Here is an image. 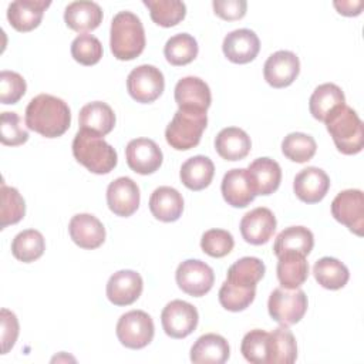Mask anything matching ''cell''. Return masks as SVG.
<instances>
[{
    "mask_svg": "<svg viewBox=\"0 0 364 364\" xmlns=\"http://www.w3.org/2000/svg\"><path fill=\"white\" fill-rule=\"evenodd\" d=\"M71 124V111L67 102L50 94H38L26 108V125L28 129L46 136H61Z\"/></svg>",
    "mask_w": 364,
    "mask_h": 364,
    "instance_id": "6da1fadb",
    "label": "cell"
},
{
    "mask_svg": "<svg viewBox=\"0 0 364 364\" xmlns=\"http://www.w3.org/2000/svg\"><path fill=\"white\" fill-rule=\"evenodd\" d=\"M109 47L117 60L129 61L141 55L145 48V30L136 14L119 11L109 28Z\"/></svg>",
    "mask_w": 364,
    "mask_h": 364,
    "instance_id": "7a4b0ae2",
    "label": "cell"
},
{
    "mask_svg": "<svg viewBox=\"0 0 364 364\" xmlns=\"http://www.w3.org/2000/svg\"><path fill=\"white\" fill-rule=\"evenodd\" d=\"M336 148L344 155H355L364 146V125L357 112L341 105L336 108L324 121Z\"/></svg>",
    "mask_w": 364,
    "mask_h": 364,
    "instance_id": "3957f363",
    "label": "cell"
},
{
    "mask_svg": "<svg viewBox=\"0 0 364 364\" xmlns=\"http://www.w3.org/2000/svg\"><path fill=\"white\" fill-rule=\"evenodd\" d=\"M73 155L77 162L97 175L109 173L118 162L117 151L102 136L82 129L74 136Z\"/></svg>",
    "mask_w": 364,
    "mask_h": 364,
    "instance_id": "277c9868",
    "label": "cell"
},
{
    "mask_svg": "<svg viewBox=\"0 0 364 364\" xmlns=\"http://www.w3.org/2000/svg\"><path fill=\"white\" fill-rule=\"evenodd\" d=\"M206 124V112L178 108L165 129V139L173 149L188 151L200 142Z\"/></svg>",
    "mask_w": 364,
    "mask_h": 364,
    "instance_id": "5b68a950",
    "label": "cell"
},
{
    "mask_svg": "<svg viewBox=\"0 0 364 364\" xmlns=\"http://www.w3.org/2000/svg\"><path fill=\"white\" fill-rule=\"evenodd\" d=\"M270 317L280 326L299 323L307 311V296L301 289H274L267 301Z\"/></svg>",
    "mask_w": 364,
    "mask_h": 364,
    "instance_id": "8992f818",
    "label": "cell"
},
{
    "mask_svg": "<svg viewBox=\"0 0 364 364\" xmlns=\"http://www.w3.org/2000/svg\"><path fill=\"white\" fill-rule=\"evenodd\" d=\"M155 334L154 320L144 310H131L117 323V337L122 346L132 350L146 347Z\"/></svg>",
    "mask_w": 364,
    "mask_h": 364,
    "instance_id": "52a82bcc",
    "label": "cell"
},
{
    "mask_svg": "<svg viewBox=\"0 0 364 364\" xmlns=\"http://www.w3.org/2000/svg\"><path fill=\"white\" fill-rule=\"evenodd\" d=\"M165 88V78L159 68L151 64L135 67L127 77L128 94L141 104L154 102Z\"/></svg>",
    "mask_w": 364,
    "mask_h": 364,
    "instance_id": "ba28073f",
    "label": "cell"
},
{
    "mask_svg": "<svg viewBox=\"0 0 364 364\" xmlns=\"http://www.w3.org/2000/svg\"><path fill=\"white\" fill-rule=\"evenodd\" d=\"M176 284L192 297L205 296L215 283V273L209 264L198 259L182 262L175 273Z\"/></svg>",
    "mask_w": 364,
    "mask_h": 364,
    "instance_id": "9c48e42d",
    "label": "cell"
},
{
    "mask_svg": "<svg viewBox=\"0 0 364 364\" xmlns=\"http://www.w3.org/2000/svg\"><path fill=\"white\" fill-rule=\"evenodd\" d=\"M333 218L346 225L357 236L364 229V195L360 189L341 191L331 202Z\"/></svg>",
    "mask_w": 364,
    "mask_h": 364,
    "instance_id": "30bf717a",
    "label": "cell"
},
{
    "mask_svg": "<svg viewBox=\"0 0 364 364\" xmlns=\"http://www.w3.org/2000/svg\"><path fill=\"white\" fill-rule=\"evenodd\" d=\"M199 314L195 306L183 300L169 301L162 313L161 323L164 331L172 338H185L196 328Z\"/></svg>",
    "mask_w": 364,
    "mask_h": 364,
    "instance_id": "8fae6325",
    "label": "cell"
},
{
    "mask_svg": "<svg viewBox=\"0 0 364 364\" xmlns=\"http://www.w3.org/2000/svg\"><path fill=\"white\" fill-rule=\"evenodd\" d=\"M128 166L139 175H151L162 165V151L149 138L131 139L125 148Z\"/></svg>",
    "mask_w": 364,
    "mask_h": 364,
    "instance_id": "7c38bea8",
    "label": "cell"
},
{
    "mask_svg": "<svg viewBox=\"0 0 364 364\" xmlns=\"http://www.w3.org/2000/svg\"><path fill=\"white\" fill-rule=\"evenodd\" d=\"M300 73L299 57L287 50H279L269 55L263 65V75L273 88H284L293 84Z\"/></svg>",
    "mask_w": 364,
    "mask_h": 364,
    "instance_id": "4fadbf2b",
    "label": "cell"
},
{
    "mask_svg": "<svg viewBox=\"0 0 364 364\" xmlns=\"http://www.w3.org/2000/svg\"><path fill=\"white\" fill-rule=\"evenodd\" d=\"M139 188L128 176L112 181L107 188V205L109 210L122 218H128L136 212L139 206Z\"/></svg>",
    "mask_w": 364,
    "mask_h": 364,
    "instance_id": "5bb4252c",
    "label": "cell"
},
{
    "mask_svg": "<svg viewBox=\"0 0 364 364\" xmlns=\"http://www.w3.org/2000/svg\"><path fill=\"white\" fill-rule=\"evenodd\" d=\"M175 102L179 109L206 112L212 102L209 85L199 77H183L175 85Z\"/></svg>",
    "mask_w": 364,
    "mask_h": 364,
    "instance_id": "9a60e30c",
    "label": "cell"
},
{
    "mask_svg": "<svg viewBox=\"0 0 364 364\" xmlns=\"http://www.w3.org/2000/svg\"><path fill=\"white\" fill-rule=\"evenodd\" d=\"M276 216L269 208L259 206L247 212L240 220L242 237L250 245H264L276 230Z\"/></svg>",
    "mask_w": 364,
    "mask_h": 364,
    "instance_id": "2e32d148",
    "label": "cell"
},
{
    "mask_svg": "<svg viewBox=\"0 0 364 364\" xmlns=\"http://www.w3.org/2000/svg\"><path fill=\"white\" fill-rule=\"evenodd\" d=\"M246 176L255 195L267 196L279 189L282 182V169L274 159L262 156L247 166Z\"/></svg>",
    "mask_w": 364,
    "mask_h": 364,
    "instance_id": "e0dca14e",
    "label": "cell"
},
{
    "mask_svg": "<svg viewBox=\"0 0 364 364\" xmlns=\"http://www.w3.org/2000/svg\"><path fill=\"white\" fill-rule=\"evenodd\" d=\"M144 282L135 270H118L107 283V297L115 306H129L142 293Z\"/></svg>",
    "mask_w": 364,
    "mask_h": 364,
    "instance_id": "ac0fdd59",
    "label": "cell"
},
{
    "mask_svg": "<svg viewBox=\"0 0 364 364\" xmlns=\"http://www.w3.org/2000/svg\"><path fill=\"white\" fill-rule=\"evenodd\" d=\"M222 50L229 61L235 64H247L259 54L260 41L253 30L239 28L230 31L223 38Z\"/></svg>",
    "mask_w": 364,
    "mask_h": 364,
    "instance_id": "d6986e66",
    "label": "cell"
},
{
    "mask_svg": "<svg viewBox=\"0 0 364 364\" xmlns=\"http://www.w3.org/2000/svg\"><path fill=\"white\" fill-rule=\"evenodd\" d=\"M330 178L328 175L317 168L307 166L301 169L293 182V191L296 196L304 203H317L320 202L328 192Z\"/></svg>",
    "mask_w": 364,
    "mask_h": 364,
    "instance_id": "ffe728a7",
    "label": "cell"
},
{
    "mask_svg": "<svg viewBox=\"0 0 364 364\" xmlns=\"http://www.w3.org/2000/svg\"><path fill=\"white\" fill-rule=\"evenodd\" d=\"M71 240L82 249H97L105 240V228L98 218L91 213H78L68 225Z\"/></svg>",
    "mask_w": 364,
    "mask_h": 364,
    "instance_id": "44dd1931",
    "label": "cell"
},
{
    "mask_svg": "<svg viewBox=\"0 0 364 364\" xmlns=\"http://www.w3.org/2000/svg\"><path fill=\"white\" fill-rule=\"evenodd\" d=\"M50 4L51 1L48 0H16L9 4L7 20L10 26L20 33L31 31L38 27Z\"/></svg>",
    "mask_w": 364,
    "mask_h": 364,
    "instance_id": "7402d4cb",
    "label": "cell"
},
{
    "mask_svg": "<svg viewBox=\"0 0 364 364\" xmlns=\"http://www.w3.org/2000/svg\"><path fill=\"white\" fill-rule=\"evenodd\" d=\"M78 122L80 129L98 136H105L115 125V114L108 104L102 101H92L80 109Z\"/></svg>",
    "mask_w": 364,
    "mask_h": 364,
    "instance_id": "603a6c76",
    "label": "cell"
},
{
    "mask_svg": "<svg viewBox=\"0 0 364 364\" xmlns=\"http://www.w3.org/2000/svg\"><path fill=\"white\" fill-rule=\"evenodd\" d=\"M230 355V347L225 337L208 333L200 336L191 348V361L195 364H223Z\"/></svg>",
    "mask_w": 364,
    "mask_h": 364,
    "instance_id": "cb8c5ba5",
    "label": "cell"
},
{
    "mask_svg": "<svg viewBox=\"0 0 364 364\" xmlns=\"http://www.w3.org/2000/svg\"><path fill=\"white\" fill-rule=\"evenodd\" d=\"M64 21L77 33L92 31L102 21V10L95 1H73L65 7Z\"/></svg>",
    "mask_w": 364,
    "mask_h": 364,
    "instance_id": "d4e9b609",
    "label": "cell"
},
{
    "mask_svg": "<svg viewBox=\"0 0 364 364\" xmlns=\"http://www.w3.org/2000/svg\"><path fill=\"white\" fill-rule=\"evenodd\" d=\"M149 210L161 222H175L183 212V198L175 188L159 186L149 198Z\"/></svg>",
    "mask_w": 364,
    "mask_h": 364,
    "instance_id": "484cf974",
    "label": "cell"
},
{
    "mask_svg": "<svg viewBox=\"0 0 364 364\" xmlns=\"http://www.w3.org/2000/svg\"><path fill=\"white\" fill-rule=\"evenodd\" d=\"M220 191L223 199L233 208H246L256 198L249 185L246 169L243 168L228 171L222 179Z\"/></svg>",
    "mask_w": 364,
    "mask_h": 364,
    "instance_id": "4316f807",
    "label": "cell"
},
{
    "mask_svg": "<svg viewBox=\"0 0 364 364\" xmlns=\"http://www.w3.org/2000/svg\"><path fill=\"white\" fill-rule=\"evenodd\" d=\"M252 148L250 136L237 127L223 128L215 138V149L226 161H240L247 156Z\"/></svg>",
    "mask_w": 364,
    "mask_h": 364,
    "instance_id": "83f0119b",
    "label": "cell"
},
{
    "mask_svg": "<svg viewBox=\"0 0 364 364\" xmlns=\"http://www.w3.org/2000/svg\"><path fill=\"white\" fill-rule=\"evenodd\" d=\"M277 279L284 289H297L309 277V263L306 256L294 252H286L277 256Z\"/></svg>",
    "mask_w": 364,
    "mask_h": 364,
    "instance_id": "f1b7e54d",
    "label": "cell"
},
{
    "mask_svg": "<svg viewBox=\"0 0 364 364\" xmlns=\"http://www.w3.org/2000/svg\"><path fill=\"white\" fill-rule=\"evenodd\" d=\"M215 175V165L210 158L196 155L186 159L181 166V181L191 191H202L208 188Z\"/></svg>",
    "mask_w": 364,
    "mask_h": 364,
    "instance_id": "f546056e",
    "label": "cell"
},
{
    "mask_svg": "<svg viewBox=\"0 0 364 364\" xmlns=\"http://www.w3.org/2000/svg\"><path fill=\"white\" fill-rule=\"evenodd\" d=\"M344 104H346V97L343 90L333 82H324L313 91L309 101V108L313 118L324 122L326 118L336 108Z\"/></svg>",
    "mask_w": 364,
    "mask_h": 364,
    "instance_id": "4dcf8cb0",
    "label": "cell"
},
{
    "mask_svg": "<svg viewBox=\"0 0 364 364\" xmlns=\"http://www.w3.org/2000/svg\"><path fill=\"white\" fill-rule=\"evenodd\" d=\"M297 358V343L293 333L280 326L269 333L267 364H291Z\"/></svg>",
    "mask_w": 364,
    "mask_h": 364,
    "instance_id": "1f68e13d",
    "label": "cell"
},
{
    "mask_svg": "<svg viewBox=\"0 0 364 364\" xmlns=\"http://www.w3.org/2000/svg\"><path fill=\"white\" fill-rule=\"evenodd\" d=\"M314 246V236L311 230H309L304 226H290L283 229L273 245V252L276 256L286 253V252H294L300 253L303 256H307Z\"/></svg>",
    "mask_w": 364,
    "mask_h": 364,
    "instance_id": "d6a6232c",
    "label": "cell"
},
{
    "mask_svg": "<svg viewBox=\"0 0 364 364\" xmlns=\"http://www.w3.org/2000/svg\"><path fill=\"white\" fill-rule=\"evenodd\" d=\"M313 274L317 283L328 290H338L344 287L350 279L347 266L336 257H321L313 266Z\"/></svg>",
    "mask_w": 364,
    "mask_h": 364,
    "instance_id": "836d02e7",
    "label": "cell"
},
{
    "mask_svg": "<svg viewBox=\"0 0 364 364\" xmlns=\"http://www.w3.org/2000/svg\"><path fill=\"white\" fill-rule=\"evenodd\" d=\"M266 272L264 263L259 257L246 256L236 260L226 274V282L242 287H256V284L263 279Z\"/></svg>",
    "mask_w": 364,
    "mask_h": 364,
    "instance_id": "e575fe53",
    "label": "cell"
},
{
    "mask_svg": "<svg viewBox=\"0 0 364 364\" xmlns=\"http://www.w3.org/2000/svg\"><path fill=\"white\" fill-rule=\"evenodd\" d=\"M44 250L46 240L43 235L36 229H26L17 233L11 242L13 256L23 263H31L40 259Z\"/></svg>",
    "mask_w": 364,
    "mask_h": 364,
    "instance_id": "d590c367",
    "label": "cell"
},
{
    "mask_svg": "<svg viewBox=\"0 0 364 364\" xmlns=\"http://www.w3.org/2000/svg\"><path fill=\"white\" fill-rule=\"evenodd\" d=\"M198 43L188 33H179L172 36L164 47L165 58L172 65H186L192 63L198 55Z\"/></svg>",
    "mask_w": 364,
    "mask_h": 364,
    "instance_id": "8d00e7d4",
    "label": "cell"
},
{
    "mask_svg": "<svg viewBox=\"0 0 364 364\" xmlns=\"http://www.w3.org/2000/svg\"><path fill=\"white\" fill-rule=\"evenodd\" d=\"M154 23L161 27H173L186 16V6L179 0H144Z\"/></svg>",
    "mask_w": 364,
    "mask_h": 364,
    "instance_id": "74e56055",
    "label": "cell"
},
{
    "mask_svg": "<svg viewBox=\"0 0 364 364\" xmlns=\"http://www.w3.org/2000/svg\"><path fill=\"white\" fill-rule=\"evenodd\" d=\"M317 149V144L311 135L304 132H291L282 141L283 155L297 164L310 161Z\"/></svg>",
    "mask_w": 364,
    "mask_h": 364,
    "instance_id": "f35d334b",
    "label": "cell"
},
{
    "mask_svg": "<svg viewBox=\"0 0 364 364\" xmlns=\"http://www.w3.org/2000/svg\"><path fill=\"white\" fill-rule=\"evenodd\" d=\"M1 208H0V229L7 228L9 225L18 223L26 215V202L20 192L7 186L1 182Z\"/></svg>",
    "mask_w": 364,
    "mask_h": 364,
    "instance_id": "ab89813d",
    "label": "cell"
},
{
    "mask_svg": "<svg viewBox=\"0 0 364 364\" xmlns=\"http://www.w3.org/2000/svg\"><path fill=\"white\" fill-rule=\"evenodd\" d=\"M256 296V287H242L228 283L226 280L219 289V303L229 311H242L247 309Z\"/></svg>",
    "mask_w": 364,
    "mask_h": 364,
    "instance_id": "60d3db41",
    "label": "cell"
},
{
    "mask_svg": "<svg viewBox=\"0 0 364 364\" xmlns=\"http://www.w3.org/2000/svg\"><path fill=\"white\" fill-rule=\"evenodd\" d=\"M240 353L249 363L267 364L269 333L260 328L246 333L240 344Z\"/></svg>",
    "mask_w": 364,
    "mask_h": 364,
    "instance_id": "b9f144b4",
    "label": "cell"
},
{
    "mask_svg": "<svg viewBox=\"0 0 364 364\" xmlns=\"http://www.w3.org/2000/svg\"><path fill=\"white\" fill-rule=\"evenodd\" d=\"M71 55L82 65H94L102 57L101 41L92 34H80L71 43Z\"/></svg>",
    "mask_w": 364,
    "mask_h": 364,
    "instance_id": "7bdbcfd3",
    "label": "cell"
},
{
    "mask_svg": "<svg viewBox=\"0 0 364 364\" xmlns=\"http://www.w3.org/2000/svg\"><path fill=\"white\" fill-rule=\"evenodd\" d=\"M235 240L225 229H209L202 235L200 247L210 257H223L232 252Z\"/></svg>",
    "mask_w": 364,
    "mask_h": 364,
    "instance_id": "ee69618b",
    "label": "cell"
},
{
    "mask_svg": "<svg viewBox=\"0 0 364 364\" xmlns=\"http://www.w3.org/2000/svg\"><path fill=\"white\" fill-rule=\"evenodd\" d=\"M0 139L3 145H9V146H18L27 142L28 132L24 128L23 121L17 112L4 111L1 114Z\"/></svg>",
    "mask_w": 364,
    "mask_h": 364,
    "instance_id": "f6af8a7d",
    "label": "cell"
},
{
    "mask_svg": "<svg viewBox=\"0 0 364 364\" xmlns=\"http://www.w3.org/2000/svg\"><path fill=\"white\" fill-rule=\"evenodd\" d=\"M26 80L16 71L0 73V101L3 104H16L26 94Z\"/></svg>",
    "mask_w": 364,
    "mask_h": 364,
    "instance_id": "bcb514c9",
    "label": "cell"
},
{
    "mask_svg": "<svg viewBox=\"0 0 364 364\" xmlns=\"http://www.w3.org/2000/svg\"><path fill=\"white\" fill-rule=\"evenodd\" d=\"M0 317H1V354H6L17 341L18 320L16 314L7 309H1Z\"/></svg>",
    "mask_w": 364,
    "mask_h": 364,
    "instance_id": "7dc6e473",
    "label": "cell"
},
{
    "mask_svg": "<svg viewBox=\"0 0 364 364\" xmlns=\"http://www.w3.org/2000/svg\"><path fill=\"white\" fill-rule=\"evenodd\" d=\"M213 11L223 20H240L246 14L247 3L245 0H213Z\"/></svg>",
    "mask_w": 364,
    "mask_h": 364,
    "instance_id": "c3c4849f",
    "label": "cell"
},
{
    "mask_svg": "<svg viewBox=\"0 0 364 364\" xmlns=\"http://www.w3.org/2000/svg\"><path fill=\"white\" fill-rule=\"evenodd\" d=\"M363 1H334V7L343 16H358L363 10Z\"/></svg>",
    "mask_w": 364,
    "mask_h": 364,
    "instance_id": "681fc988",
    "label": "cell"
}]
</instances>
